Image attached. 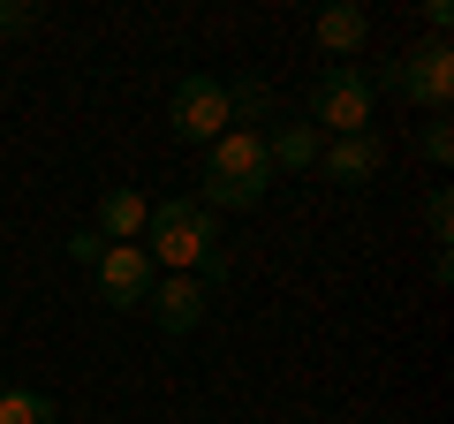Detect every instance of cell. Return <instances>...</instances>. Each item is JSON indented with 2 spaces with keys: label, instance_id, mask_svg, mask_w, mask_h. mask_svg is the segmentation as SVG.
<instances>
[{
  "label": "cell",
  "instance_id": "obj_1",
  "mask_svg": "<svg viewBox=\"0 0 454 424\" xmlns=\"http://www.w3.org/2000/svg\"><path fill=\"white\" fill-rule=\"evenodd\" d=\"M265 190H273V160L258 130H227L205 145V197H197L205 212H250Z\"/></svg>",
  "mask_w": 454,
  "mask_h": 424
},
{
  "label": "cell",
  "instance_id": "obj_2",
  "mask_svg": "<svg viewBox=\"0 0 454 424\" xmlns=\"http://www.w3.org/2000/svg\"><path fill=\"white\" fill-rule=\"evenodd\" d=\"M220 250V228H212V212L197 205V197H167V205H152L145 220V258L167 265V273H197V265Z\"/></svg>",
  "mask_w": 454,
  "mask_h": 424
},
{
  "label": "cell",
  "instance_id": "obj_3",
  "mask_svg": "<svg viewBox=\"0 0 454 424\" xmlns=\"http://www.w3.org/2000/svg\"><path fill=\"white\" fill-rule=\"evenodd\" d=\"M372 91H394V98H409V106H424V114H447V106H454V46H447V38L409 46L402 61L379 68Z\"/></svg>",
  "mask_w": 454,
  "mask_h": 424
},
{
  "label": "cell",
  "instance_id": "obj_4",
  "mask_svg": "<svg viewBox=\"0 0 454 424\" xmlns=\"http://www.w3.org/2000/svg\"><path fill=\"white\" fill-rule=\"evenodd\" d=\"M372 106H379V91H372L364 68H348V61L318 68V83H310V130H325V137H372Z\"/></svg>",
  "mask_w": 454,
  "mask_h": 424
},
{
  "label": "cell",
  "instance_id": "obj_5",
  "mask_svg": "<svg viewBox=\"0 0 454 424\" xmlns=\"http://www.w3.org/2000/svg\"><path fill=\"white\" fill-rule=\"evenodd\" d=\"M175 137L182 145H212V137H227V122H235V106H227V83L220 76H182L175 83Z\"/></svg>",
  "mask_w": 454,
  "mask_h": 424
},
{
  "label": "cell",
  "instance_id": "obj_6",
  "mask_svg": "<svg viewBox=\"0 0 454 424\" xmlns=\"http://www.w3.org/2000/svg\"><path fill=\"white\" fill-rule=\"evenodd\" d=\"M91 280H98V295H106V310H137L152 295V280H160V265L145 258V243H106L98 265H91Z\"/></svg>",
  "mask_w": 454,
  "mask_h": 424
},
{
  "label": "cell",
  "instance_id": "obj_7",
  "mask_svg": "<svg viewBox=\"0 0 454 424\" xmlns=\"http://www.w3.org/2000/svg\"><path fill=\"white\" fill-rule=\"evenodd\" d=\"M205 295L212 288L197 273H160V280H152V295H145V310L160 318V334H190L197 318H205Z\"/></svg>",
  "mask_w": 454,
  "mask_h": 424
},
{
  "label": "cell",
  "instance_id": "obj_8",
  "mask_svg": "<svg viewBox=\"0 0 454 424\" xmlns=\"http://www.w3.org/2000/svg\"><path fill=\"white\" fill-rule=\"evenodd\" d=\"M318 167H325L333 182H348V190H364V182L387 167V145H379V137H325V145H318Z\"/></svg>",
  "mask_w": 454,
  "mask_h": 424
},
{
  "label": "cell",
  "instance_id": "obj_9",
  "mask_svg": "<svg viewBox=\"0 0 454 424\" xmlns=\"http://www.w3.org/2000/svg\"><path fill=\"white\" fill-rule=\"evenodd\" d=\"M258 137H265L273 175H303V167H318V145H325L310 122H273V130H258Z\"/></svg>",
  "mask_w": 454,
  "mask_h": 424
},
{
  "label": "cell",
  "instance_id": "obj_10",
  "mask_svg": "<svg viewBox=\"0 0 454 424\" xmlns=\"http://www.w3.org/2000/svg\"><path fill=\"white\" fill-rule=\"evenodd\" d=\"M145 220H152L145 190H106L98 197V235H106V243H145Z\"/></svg>",
  "mask_w": 454,
  "mask_h": 424
},
{
  "label": "cell",
  "instance_id": "obj_11",
  "mask_svg": "<svg viewBox=\"0 0 454 424\" xmlns=\"http://www.w3.org/2000/svg\"><path fill=\"white\" fill-rule=\"evenodd\" d=\"M364 38H372V16H364V8H348V0H333V8H318V46L333 53H356Z\"/></svg>",
  "mask_w": 454,
  "mask_h": 424
},
{
  "label": "cell",
  "instance_id": "obj_12",
  "mask_svg": "<svg viewBox=\"0 0 454 424\" xmlns=\"http://www.w3.org/2000/svg\"><path fill=\"white\" fill-rule=\"evenodd\" d=\"M0 424H61V409H53V394L8 387V379H0Z\"/></svg>",
  "mask_w": 454,
  "mask_h": 424
},
{
  "label": "cell",
  "instance_id": "obj_13",
  "mask_svg": "<svg viewBox=\"0 0 454 424\" xmlns=\"http://www.w3.org/2000/svg\"><path fill=\"white\" fill-rule=\"evenodd\" d=\"M424 228H432V243H439V250L454 243V197H447V190H432V205H424Z\"/></svg>",
  "mask_w": 454,
  "mask_h": 424
},
{
  "label": "cell",
  "instance_id": "obj_14",
  "mask_svg": "<svg viewBox=\"0 0 454 424\" xmlns=\"http://www.w3.org/2000/svg\"><path fill=\"white\" fill-rule=\"evenodd\" d=\"M424 160H432V167L454 160V130H447V122H432V130H424Z\"/></svg>",
  "mask_w": 454,
  "mask_h": 424
},
{
  "label": "cell",
  "instance_id": "obj_15",
  "mask_svg": "<svg viewBox=\"0 0 454 424\" xmlns=\"http://www.w3.org/2000/svg\"><path fill=\"white\" fill-rule=\"evenodd\" d=\"M31 23H38V8H23V0H0V38L31 31Z\"/></svg>",
  "mask_w": 454,
  "mask_h": 424
},
{
  "label": "cell",
  "instance_id": "obj_16",
  "mask_svg": "<svg viewBox=\"0 0 454 424\" xmlns=\"http://www.w3.org/2000/svg\"><path fill=\"white\" fill-rule=\"evenodd\" d=\"M98 250H106V235H98V228H76V235H68V258L98 265Z\"/></svg>",
  "mask_w": 454,
  "mask_h": 424
},
{
  "label": "cell",
  "instance_id": "obj_17",
  "mask_svg": "<svg viewBox=\"0 0 454 424\" xmlns=\"http://www.w3.org/2000/svg\"><path fill=\"white\" fill-rule=\"evenodd\" d=\"M424 23H432V38H447V23H454V8H447V0H424Z\"/></svg>",
  "mask_w": 454,
  "mask_h": 424
}]
</instances>
